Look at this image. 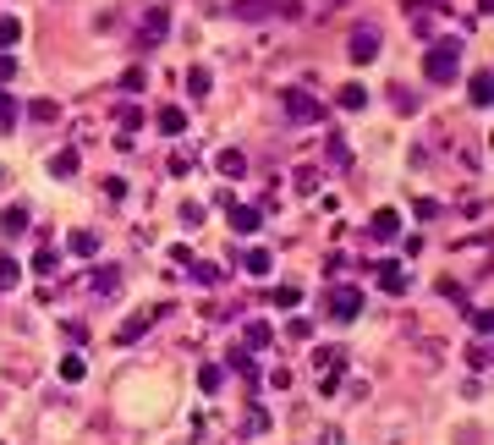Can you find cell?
<instances>
[{
  "mask_svg": "<svg viewBox=\"0 0 494 445\" xmlns=\"http://www.w3.org/2000/svg\"><path fill=\"white\" fill-rule=\"evenodd\" d=\"M456 61H461V39H439V44L428 50V61H423L428 82H450V77H456Z\"/></svg>",
  "mask_w": 494,
  "mask_h": 445,
  "instance_id": "obj_1",
  "label": "cell"
},
{
  "mask_svg": "<svg viewBox=\"0 0 494 445\" xmlns=\"http://www.w3.org/2000/svg\"><path fill=\"white\" fill-rule=\"evenodd\" d=\"M285 116H291V121H319L324 110H319V99H313L308 88H285Z\"/></svg>",
  "mask_w": 494,
  "mask_h": 445,
  "instance_id": "obj_2",
  "label": "cell"
},
{
  "mask_svg": "<svg viewBox=\"0 0 494 445\" xmlns=\"http://www.w3.org/2000/svg\"><path fill=\"white\" fill-rule=\"evenodd\" d=\"M330 313H335V319H357V313H362V292H357V286H335V292H330Z\"/></svg>",
  "mask_w": 494,
  "mask_h": 445,
  "instance_id": "obj_3",
  "label": "cell"
},
{
  "mask_svg": "<svg viewBox=\"0 0 494 445\" xmlns=\"http://www.w3.org/2000/svg\"><path fill=\"white\" fill-rule=\"evenodd\" d=\"M379 55V33L373 28H357L352 33V61H373Z\"/></svg>",
  "mask_w": 494,
  "mask_h": 445,
  "instance_id": "obj_4",
  "label": "cell"
},
{
  "mask_svg": "<svg viewBox=\"0 0 494 445\" xmlns=\"http://www.w3.org/2000/svg\"><path fill=\"white\" fill-rule=\"evenodd\" d=\"M396 231H401V220H396V209H379V215H373V236H379V242H390Z\"/></svg>",
  "mask_w": 494,
  "mask_h": 445,
  "instance_id": "obj_5",
  "label": "cell"
},
{
  "mask_svg": "<svg viewBox=\"0 0 494 445\" xmlns=\"http://www.w3.org/2000/svg\"><path fill=\"white\" fill-rule=\"evenodd\" d=\"M165 28H170L165 11H148V22H143V44H148V39H165Z\"/></svg>",
  "mask_w": 494,
  "mask_h": 445,
  "instance_id": "obj_6",
  "label": "cell"
},
{
  "mask_svg": "<svg viewBox=\"0 0 494 445\" xmlns=\"http://www.w3.org/2000/svg\"><path fill=\"white\" fill-rule=\"evenodd\" d=\"M379 286H385V292H401V286H407V281H401V264H379Z\"/></svg>",
  "mask_w": 494,
  "mask_h": 445,
  "instance_id": "obj_7",
  "label": "cell"
},
{
  "mask_svg": "<svg viewBox=\"0 0 494 445\" xmlns=\"http://www.w3.org/2000/svg\"><path fill=\"white\" fill-rule=\"evenodd\" d=\"M22 281V270H17V259L11 253H0V286H17Z\"/></svg>",
  "mask_w": 494,
  "mask_h": 445,
  "instance_id": "obj_8",
  "label": "cell"
},
{
  "mask_svg": "<svg viewBox=\"0 0 494 445\" xmlns=\"http://www.w3.org/2000/svg\"><path fill=\"white\" fill-rule=\"evenodd\" d=\"M341 105H346V110H362V105H368V94H362L357 82H346V88H341Z\"/></svg>",
  "mask_w": 494,
  "mask_h": 445,
  "instance_id": "obj_9",
  "label": "cell"
},
{
  "mask_svg": "<svg viewBox=\"0 0 494 445\" xmlns=\"http://www.w3.org/2000/svg\"><path fill=\"white\" fill-rule=\"evenodd\" d=\"M231 225L236 231H258V209H231Z\"/></svg>",
  "mask_w": 494,
  "mask_h": 445,
  "instance_id": "obj_10",
  "label": "cell"
},
{
  "mask_svg": "<svg viewBox=\"0 0 494 445\" xmlns=\"http://www.w3.org/2000/svg\"><path fill=\"white\" fill-rule=\"evenodd\" d=\"M182 127H187L182 110H159V132H182Z\"/></svg>",
  "mask_w": 494,
  "mask_h": 445,
  "instance_id": "obj_11",
  "label": "cell"
},
{
  "mask_svg": "<svg viewBox=\"0 0 494 445\" xmlns=\"http://www.w3.org/2000/svg\"><path fill=\"white\" fill-rule=\"evenodd\" d=\"M242 165H247V159H242L236 148H225V154H220V171H225V176H242Z\"/></svg>",
  "mask_w": 494,
  "mask_h": 445,
  "instance_id": "obj_12",
  "label": "cell"
},
{
  "mask_svg": "<svg viewBox=\"0 0 494 445\" xmlns=\"http://www.w3.org/2000/svg\"><path fill=\"white\" fill-rule=\"evenodd\" d=\"M22 39V22L17 17H0V44H17Z\"/></svg>",
  "mask_w": 494,
  "mask_h": 445,
  "instance_id": "obj_13",
  "label": "cell"
},
{
  "mask_svg": "<svg viewBox=\"0 0 494 445\" xmlns=\"http://www.w3.org/2000/svg\"><path fill=\"white\" fill-rule=\"evenodd\" d=\"M467 94H473V105H478V110H484V105H489V77L478 72V77H473V88H467Z\"/></svg>",
  "mask_w": 494,
  "mask_h": 445,
  "instance_id": "obj_14",
  "label": "cell"
},
{
  "mask_svg": "<svg viewBox=\"0 0 494 445\" xmlns=\"http://www.w3.org/2000/svg\"><path fill=\"white\" fill-rule=\"evenodd\" d=\"M6 231H11V236H17V231H28V209H22V204H17V209H6Z\"/></svg>",
  "mask_w": 494,
  "mask_h": 445,
  "instance_id": "obj_15",
  "label": "cell"
},
{
  "mask_svg": "<svg viewBox=\"0 0 494 445\" xmlns=\"http://www.w3.org/2000/svg\"><path fill=\"white\" fill-rule=\"evenodd\" d=\"M50 171H55V176H71V171H77V154H71V148H67V154H55Z\"/></svg>",
  "mask_w": 494,
  "mask_h": 445,
  "instance_id": "obj_16",
  "label": "cell"
},
{
  "mask_svg": "<svg viewBox=\"0 0 494 445\" xmlns=\"http://www.w3.org/2000/svg\"><path fill=\"white\" fill-rule=\"evenodd\" d=\"M242 264H247V270H253V275H264V270H270V253H264V247H253V253H247V259H242Z\"/></svg>",
  "mask_w": 494,
  "mask_h": 445,
  "instance_id": "obj_17",
  "label": "cell"
},
{
  "mask_svg": "<svg viewBox=\"0 0 494 445\" xmlns=\"http://www.w3.org/2000/svg\"><path fill=\"white\" fill-rule=\"evenodd\" d=\"M94 286H99V292H116V286H121V275H116V270H99V275H94Z\"/></svg>",
  "mask_w": 494,
  "mask_h": 445,
  "instance_id": "obj_18",
  "label": "cell"
},
{
  "mask_svg": "<svg viewBox=\"0 0 494 445\" xmlns=\"http://www.w3.org/2000/svg\"><path fill=\"white\" fill-rule=\"evenodd\" d=\"M187 88H193V94H209V72H204V67H198V72H187Z\"/></svg>",
  "mask_w": 494,
  "mask_h": 445,
  "instance_id": "obj_19",
  "label": "cell"
},
{
  "mask_svg": "<svg viewBox=\"0 0 494 445\" xmlns=\"http://www.w3.org/2000/svg\"><path fill=\"white\" fill-rule=\"evenodd\" d=\"M61 379H82V358H61Z\"/></svg>",
  "mask_w": 494,
  "mask_h": 445,
  "instance_id": "obj_20",
  "label": "cell"
},
{
  "mask_svg": "<svg viewBox=\"0 0 494 445\" xmlns=\"http://www.w3.org/2000/svg\"><path fill=\"white\" fill-rule=\"evenodd\" d=\"M94 247H99V242H94L88 231H77V236H71V253H94Z\"/></svg>",
  "mask_w": 494,
  "mask_h": 445,
  "instance_id": "obj_21",
  "label": "cell"
},
{
  "mask_svg": "<svg viewBox=\"0 0 494 445\" xmlns=\"http://www.w3.org/2000/svg\"><path fill=\"white\" fill-rule=\"evenodd\" d=\"M247 347H270V330L264 324H247Z\"/></svg>",
  "mask_w": 494,
  "mask_h": 445,
  "instance_id": "obj_22",
  "label": "cell"
},
{
  "mask_svg": "<svg viewBox=\"0 0 494 445\" xmlns=\"http://www.w3.org/2000/svg\"><path fill=\"white\" fill-rule=\"evenodd\" d=\"M275 302H281V308H297V302H302V292H297V286H281V292H275Z\"/></svg>",
  "mask_w": 494,
  "mask_h": 445,
  "instance_id": "obj_23",
  "label": "cell"
},
{
  "mask_svg": "<svg viewBox=\"0 0 494 445\" xmlns=\"http://www.w3.org/2000/svg\"><path fill=\"white\" fill-rule=\"evenodd\" d=\"M11 72H17V61H11V55H0V82H11Z\"/></svg>",
  "mask_w": 494,
  "mask_h": 445,
  "instance_id": "obj_24",
  "label": "cell"
},
{
  "mask_svg": "<svg viewBox=\"0 0 494 445\" xmlns=\"http://www.w3.org/2000/svg\"><path fill=\"white\" fill-rule=\"evenodd\" d=\"M11 116H17V110H11V105H0V132L11 127Z\"/></svg>",
  "mask_w": 494,
  "mask_h": 445,
  "instance_id": "obj_25",
  "label": "cell"
}]
</instances>
